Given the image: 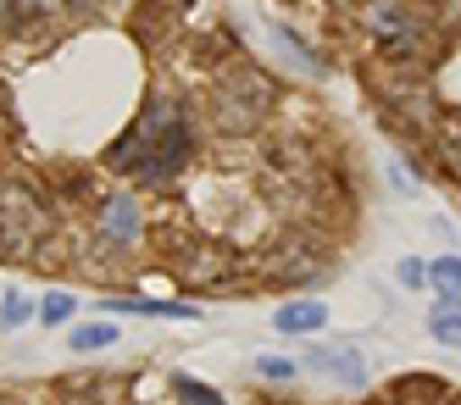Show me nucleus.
<instances>
[{
  "label": "nucleus",
  "mask_w": 461,
  "mask_h": 405,
  "mask_svg": "<svg viewBox=\"0 0 461 405\" xmlns=\"http://www.w3.org/2000/svg\"><path fill=\"white\" fill-rule=\"evenodd\" d=\"M28 317H34V306H28L23 294H6V322L17 328V322H28Z\"/></svg>",
  "instance_id": "16"
},
{
  "label": "nucleus",
  "mask_w": 461,
  "mask_h": 405,
  "mask_svg": "<svg viewBox=\"0 0 461 405\" xmlns=\"http://www.w3.org/2000/svg\"><path fill=\"white\" fill-rule=\"evenodd\" d=\"M73 306H78L73 294H50V300H45V322H68V317H73Z\"/></svg>",
  "instance_id": "15"
},
{
  "label": "nucleus",
  "mask_w": 461,
  "mask_h": 405,
  "mask_svg": "<svg viewBox=\"0 0 461 405\" xmlns=\"http://www.w3.org/2000/svg\"><path fill=\"white\" fill-rule=\"evenodd\" d=\"M261 378H294V366L278 361V356H261Z\"/></svg>",
  "instance_id": "17"
},
{
  "label": "nucleus",
  "mask_w": 461,
  "mask_h": 405,
  "mask_svg": "<svg viewBox=\"0 0 461 405\" xmlns=\"http://www.w3.org/2000/svg\"><path fill=\"white\" fill-rule=\"evenodd\" d=\"M173 389H178V400H184V405H222L206 383H194V378H173Z\"/></svg>",
  "instance_id": "13"
},
{
  "label": "nucleus",
  "mask_w": 461,
  "mask_h": 405,
  "mask_svg": "<svg viewBox=\"0 0 461 405\" xmlns=\"http://www.w3.org/2000/svg\"><path fill=\"white\" fill-rule=\"evenodd\" d=\"M378 28L389 33V40H411V28H417V22H411V12H394V6H384V12H378Z\"/></svg>",
  "instance_id": "12"
},
{
  "label": "nucleus",
  "mask_w": 461,
  "mask_h": 405,
  "mask_svg": "<svg viewBox=\"0 0 461 405\" xmlns=\"http://www.w3.org/2000/svg\"><path fill=\"white\" fill-rule=\"evenodd\" d=\"M273 40H278V45H284V50H289L294 61H301V67H312V73H322V56H317V50H306V45L294 40L289 28H273Z\"/></svg>",
  "instance_id": "10"
},
{
  "label": "nucleus",
  "mask_w": 461,
  "mask_h": 405,
  "mask_svg": "<svg viewBox=\"0 0 461 405\" xmlns=\"http://www.w3.org/2000/svg\"><path fill=\"white\" fill-rule=\"evenodd\" d=\"M434 284H439V294H461V261L456 256H439L434 261Z\"/></svg>",
  "instance_id": "11"
},
{
  "label": "nucleus",
  "mask_w": 461,
  "mask_h": 405,
  "mask_svg": "<svg viewBox=\"0 0 461 405\" xmlns=\"http://www.w3.org/2000/svg\"><path fill=\"white\" fill-rule=\"evenodd\" d=\"M439 150H445V161L461 173V117H450L445 122V133H439Z\"/></svg>",
  "instance_id": "14"
},
{
  "label": "nucleus",
  "mask_w": 461,
  "mask_h": 405,
  "mask_svg": "<svg viewBox=\"0 0 461 405\" xmlns=\"http://www.w3.org/2000/svg\"><path fill=\"white\" fill-rule=\"evenodd\" d=\"M184 161H189V122H184L178 100H156L134 122V133H122L112 145L117 173H140L145 184H173Z\"/></svg>",
  "instance_id": "1"
},
{
  "label": "nucleus",
  "mask_w": 461,
  "mask_h": 405,
  "mask_svg": "<svg viewBox=\"0 0 461 405\" xmlns=\"http://www.w3.org/2000/svg\"><path fill=\"white\" fill-rule=\"evenodd\" d=\"M428 328H434V339H445V345H461V306H434Z\"/></svg>",
  "instance_id": "9"
},
{
  "label": "nucleus",
  "mask_w": 461,
  "mask_h": 405,
  "mask_svg": "<svg viewBox=\"0 0 461 405\" xmlns=\"http://www.w3.org/2000/svg\"><path fill=\"white\" fill-rule=\"evenodd\" d=\"M267 106H273V84L256 73V67H228V73H217V84H212V117H217V128H228V133H250L261 117H267Z\"/></svg>",
  "instance_id": "2"
},
{
  "label": "nucleus",
  "mask_w": 461,
  "mask_h": 405,
  "mask_svg": "<svg viewBox=\"0 0 461 405\" xmlns=\"http://www.w3.org/2000/svg\"><path fill=\"white\" fill-rule=\"evenodd\" d=\"M306 366H312V373H328V378L350 383V389H361V383H367V361H361L350 345H339V350L317 345V350H306Z\"/></svg>",
  "instance_id": "4"
},
{
  "label": "nucleus",
  "mask_w": 461,
  "mask_h": 405,
  "mask_svg": "<svg viewBox=\"0 0 461 405\" xmlns=\"http://www.w3.org/2000/svg\"><path fill=\"white\" fill-rule=\"evenodd\" d=\"M317 245H301V239H289V245H278V261H267V278H278V284H301V278H312L317 273Z\"/></svg>",
  "instance_id": "5"
},
{
  "label": "nucleus",
  "mask_w": 461,
  "mask_h": 405,
  "mask_svg": "<svg viewBox=\"0 0 461 405\" xmlns=\"http://www.w3.org/2000/svg\"><path fill=\"white\" fill-rule=\"evenodd\" d=\"M101 228H106V239H134L140 233V200L134 194H112L106 200V212H101Z\"/></svg>",
  "instance_id": "6"
},
{
  "label": "nucleus",
  "mask_w": 461,
  "mask_h": 405,
  "mask_svg": "<svg viewBox=\"0 0 461 405\" xmlns=\"http://www.w3.org/2000/svg\"><path fill=\"white\" fill-rule=\"evenodd\" d=\"M45 233V206L34 189L0 184V256H28Z\"/></svg>",
  "instance_id": "3"
},
{
  "label": "nucleus",
  "mask_w": 461,
  "mask_h": 405,
  "mask_svg": "<svg viewBox=\"0 0 461 405\" xmlns=\"http://www.w3.org/2000/svg\"><path fill=\"white\" fill-rule=\"evenodd\" d=\"M350 6H361V0H350Z\"/></svg>",
  "instance_id": "18"
},
{
  "label": "nucleus",
  "mask_w": 461,
  "mask_h": 405,
  "mask_svg": "<svg viewBox=\"0 0 461 405\" xmlns=\"http://www.w3.org/2000/svg\"><path fill=\"white\" fill-rule=\"evenodd\" d=\"M106 345H117V328L112 322H84L73 333V350H106Z\"/></svg>",
  "instance_id": "8"
},
{
  "label": "nucleus",
  "mask_w": 461,
  "mask_h": 405,
  "mask_svg": "<svg viewBox=\"0 0 461 405\" xmlns=\"http://www.w3.org/2000/svg\"><path fill=\"white\" fill-rule=\"evenodd\" d=\"M322 322H328V306H322V300H294V306L278 311V328H284V333H312V328H322Z\"/></svg>",
  "instance_id": "7"
}]
</instances>
